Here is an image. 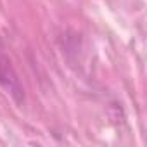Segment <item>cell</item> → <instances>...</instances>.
I'll return each instance as SVG.
<instances>
[]
</instances>
